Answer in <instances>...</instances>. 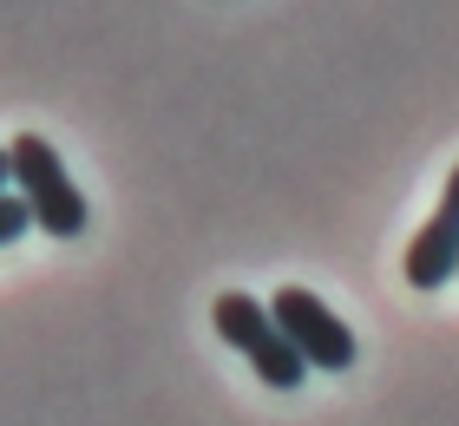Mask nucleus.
Returning <instances> with one entry per match:
<instances>
[{"instance_id":"f257e3e1","label":"nucleus","mask_w":459,"mask_h":426,"mask_svg":"<svg viewBox=\"0 0 459 426\" xmlns=\"http://www.w3.org/2000/svg\"><path fill=\"white\" fill-rule=\"evenodd\" d=\"M13 158V197L33 210V230L39 237H86L92 210H86V190L73 184V170L59 164V152L39 132H20L7 144Z\"/></svg>"},{"instance_id":"f03ea898","label":"nucleus","mask_w":459,"mask_h":426,"mask_svg":"<svg viewBox=\"0 0 459 426\" xmlns=\"http://www.w3.org/2000/svg\"><path fill=\"white\" fill-rule=\"evenodd\" d=\"M211 322L217 335L237 348L249 368H256L269 387H302V374H308V361L289 348V335L276 328V315H269V302H256V295H243V289H223L217 295V309H211Z\"/></svg>"},{"instance_id":"7ed1b4c3","label":"nucleus","mask_w":459,"mask_h":426,"mask_svg":"<svg viewBox=\"0 0 459 426\" xmlns=\"http://www.w3.org/2000/svg\"><path fill=\"white\" fill-rule=\"evenodd\" d=\"M269 315H276V328L289 335V348H296L308 368H322V374H348L354 368V328L316 289H296V283L276 289L269 295Z\"/></svg>"},{"instance_id":"20e7f679","label":"nucleus","mask_w":459,"mask_h":426,"mask_svg":"<svg viewBox=\"0 0 459 426\" xmlns=\"http://www.w3.org/2000/svg\"><path fill=\"white\" fill-rule=\"evenodd\" d=\"M459 275V164L446 170L440 210L407 237V289H446Z\"/></svg>"},{"instance_id":"39448f33","label":"nucleus","mask_w":459,"mask_h":426,"mask_svg":"<svg viewBox=\"0 0 459 426\" xmlns=\"http://www.w3.org/2000/svg\"><path fill=\"white\" fill-rule=\"evenodd\" d=\"M27 230H33V210H27V204H20L13 190H7V197H0V249H7V243H20Z\"/></svg>"},{"instance_id":"423d86ee","label":"nucleus","mask_w":459,"mask_h":426,"mask_svg":"<svg viewBox=\"0 0 459 426\" xmlns=\"http://www.w3.org/2000/svg\"><path fill=\"white\" fill-rule=\"evenodd\" d=\"M7 184H13V158H7V144H0V197H7Z\"/></svg>"}]
</instances>
